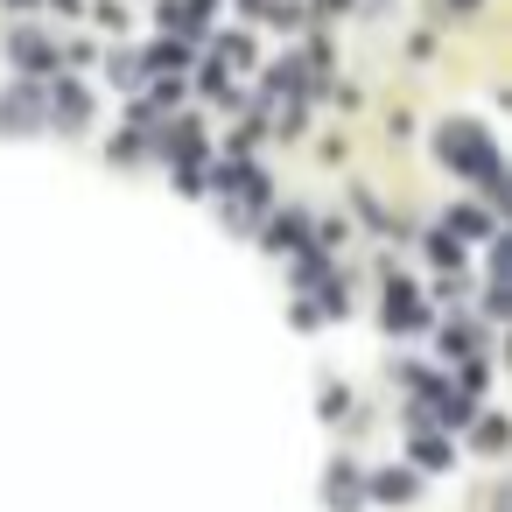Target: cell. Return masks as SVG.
I'll return each mask as SVG.
<instances>
[{"label": "cell", "instance_id": "1", "mask_svg": "<svg viewBox=\"0 0 512 512\" xmlns=\"http://www.w3.org/2000/svg\"><path fill=\"white\" fill-rule=\"evenodd\" d=\"M435 148H442V162H449V169H463V176H477L491 204L505 197V162H498V148H491V134H484L477 120H449Z\"/></svg>", "mask_w": 512, "mask_h": 512}, {"label": "cell", "instance_id": "2", "mask_svg": "<svg viewBox=\"0 0 512 512\" xmlns=\"http://www.w3.org/2000/svg\"><path fill=\"white\" fill-rule=\"evenodd\" d=\"M50 120H57L64 134H78V127L92 120V99H85V85H71V78H64V85H50Z\"/></svg>", "mask_w": 512, "mask_h": 512}, {"label": "cell", "instance_id": "3", "mask_svg": "<svg viewBox=\"0 0 512 512\" xmlns=\"http://www.w3.org/2000/svg\"><path fill=\"white\" fill-rule=\"evenodd\" d=\"M36 120H43V106H36V92H29V85L0 92V134H36Z\"/></svg>", "mask_w": 512, "mask_h": 512}, {"label": "cell", "instance_id": "4", "mask_svg": "<svg viewBox=\"0 0 512 512\" xmlns=\"http://www.w3.org/2000/svg\"><path fill=\"white\" fill-rule=\"evenodd\" d=\"M421 323H428V302H421L407 281H393V288H386V330H421Z\"/></svg>", "mask_w": 512, "mask_h": 512}, {"label": "cell", "instance_id": "5", "mask_svg": "<svg viewBox=\"0 0 512 512\" xmlns=\"http://www.w3.org/2000/svg\"><path fill=\"white\" fill-rule=\"evenodd\" d=\"M8 57H15V64L29 71V78H43V71L57 64V50H50L43 36H29V29H15V36H8Z\"/></svg>", "mask_w": 512, "mask_h": 512}, {"label": "cell", "instance_id": "6", "mask_svg": "<svg viewBox=\"0 0 512 512\" xmlns=\"http://www.w3.org/2000/svg\"><path fill=\"white\" fill-rule=\"evenodd\" d=\"M323 498H330L337 512H351V505L365 498V484H358V470H351V463H337V470L323 477Z\"/></svg>", "mask_w": 512, "mask_h": 512}, {"label": "cell", "instance_id": "7", "mask_svg": "<svg viewBox=\"0 0 512 512\" xmlns=\"http://www.w3.org/2000/svg\"><path fill=\"white\" fill-rule=\"evenodd\" d=\"M372 498H386V505H407V498H414V477H407V470H379V477H372Z\"/></svg>", "mask_w": 512, "mask_h": 512}, {"label": "cell", "instance_id": "8", "mask_svg": "<svg viewBox=\"0 0 512 512\" xmlns=\"http://www.w3.org/2000/svg\"><path fill=\"white\" fill-rule=\"evenodd\" d=\"M183 64H190V50H183V43H155V50H148V64H141V71H162V78H176V71H183Z\"/></svg>", "mask_w": 512, "mask_h": 512}, {"label": "cell", "instance_id": "9", "mask_svg": "<svg viewBox=\"0 0 512 512\" xmlns=\"http://www.w3.org/2000/svg\"><path fill=\"white\" fill-rule=\"evenodd\" d=\"M449 232H477V239H491V218L470 211V204H456V211H449Z\"/></svg>", "mask_w": 512, "mask_h": 512}, {"label": "cell", "instance_id": "10", "mask_svg": "<svg viewBox=\"0 0 512 512\" xmlns=\"http://www.w3.org/2000/svg\"><path fill=\"white\" fill-rule=\"evenodd\" d=\"M470 344H477L470 323H449V330H442V358H470Z\"/></svg>", "mask_w": 512, "mask_h": 512}, {"label": "cell", "instance_id": "11", "mask_svg": "<svg viewBox=\"0 0 512 512\" xmlns=\"http://www.w3.org/2000/svg\"><path fill=\"white\" fill-rule=\"evenodd\" d=\"M414 456H421L428 470H449V442H442V435H414Z\"/></svg>", "mask_w": 512, "mask_h": 512}, {"label": "cell", "instance_id": "12", "mask_svg": "<svg viewBox=\"0 0 512 512\" xmlns=\"http://www.w3.org/2000/svg\"><path fill=\"white\" fill-rule=\"evenodd\" d=\"M218 64H253V43L246 36H218Z\"/></svg>", "mask_w": 512, "mask_h": 512}, {"label": "cell", "instance_id": "13", "mask_svg": "<svg viewBox=\"0 0 512 512\" xmlns=\"http://www.w3.org/2000/svg\"><path fill=\"white\" fill-rule=\"evenodd\" d=\"M113 85H127V92H134V85H141V57H127V50H120V57H113Z\"/></svg>", "mask_w": 512, "mask_h": 512}, {"label": "cell", "instance_id": "14", "mask_svg": "<svg viewBox=\"0 0 512 512\" xmlns=\"http://www.w3.org/2000/svg\"><path fill=\"white\" fill-rule=\"evenodd\" d=\"M428 253H435V260H442V267H456V260H463V246H456V239H449V232H435V239H428Z\"/></svg>", "mask_w": 512, "mask_h": 512}, {"label": "cell", "instance_id": "15", "mask_svg": "<svg viewBox=\"0 0 512 512\" xmlns=\"http://www.w3.org/2000/svg\"><path fill=\"white\" fill-rule=\"evenodd\" d=\"M477 449H505V421H498V414L477 421Z\"/></svg>", "mask_w": 512, "mask_h": 512}, {"label": "cell", "instance_id": "16", "mask_svg": "<svg viewBox=\"0 0 512 512\" xmlns=\"http://www.w3.org/2000/svg\"><path fill=\"white\" fill-rule=\"evenodd\" d=\"M323 8V22H337V15H351V0H316Z\"/></svg>", "mask_w": 512, "mask_h": 512}, {"label": "cell", "instance_id": "17", "mask_svg": "<svg viewBox=\"0 0 512 512\" xmlns=\"http://www.w3.org/2000/svg\"><path fill=\"white\" fill-rule=\"evenodd\" d=\"M456 8H477V0H456Z\"/></svg>", "mask_w": 512, "mask_h": 512}]
</instances>
